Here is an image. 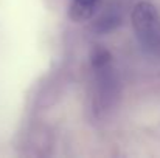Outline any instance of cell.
I'll return each mask as SVG.
<instances>
[{
	"label": "cell",
	"instance_id": "1",
	"mask_svg": "<svg viewBox=\"0 0 160 158\" xmlns=\"http://www.w3.org/2000/svg\"><path fill=\"white\" fill-rule=\"evenodd\" d=\"M132 26L137 39L148 53L160 54V16L149 2H138L132 11Z\"/></svg>",
	"mask_w": 160,
	"mask_h": 158
},
{
	"label": "cell",
	"instance_id": "2",
	"mask_svg": "<svg viewBox=\"0 0 160 158\" xmlns=\"http://www.w3.org/2000/svg\"><path fill=\"white\" fill-rule=\"evenodd\" d=\"M100 3L101 0H73L68 9V16L75 22L87 20L95 14V9L98 8Z\"/></svg>",
	"mask_w": 160,
	"mask_h": 158
},
{
	"label": "cell",
	"instance_id": "3",
	"mask_svg": "<svg viewBox=\"0 0 160 158\" xmlns=\"http://www.w3.org/2000/svg\"><path fill=\"white\" fill-rule=\"evenodd\" d=\"M110 62V53L104 48H95L92 51V65L93 68H104Z\"/></svg>",
	"mask_w": 160,
	"mask_h": 158
}]
</instances>
